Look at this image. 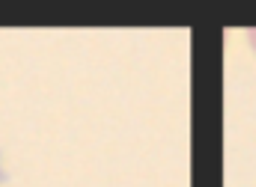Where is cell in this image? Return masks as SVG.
<instances>
[{"label": "cell", "instance_id": "1", "mask_svg": "<svg viewBox=\"0 0 256 187\" xmlns=\"http://www.w3.org/2000/svg\"><path fill=\"white\" fill-rule=\"evenodd\" d=\"M248 42H250V48L256 51V30H248Z\"/></svg>", "mask_w": 256, "mask_h": 187}]
</instances>
